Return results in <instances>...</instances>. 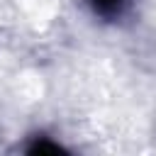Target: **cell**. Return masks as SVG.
<instances>
[{
  "label": "cell",
  "mask_w": 156,
  "mask_h": 156,
  "mask_svg": "<svg viewBox=\"0 0 156 156\" xmlns=\"http://www.w3.org/2000/svg\"><path fill=\"white\" fill-rule=\"evenodd\" d=\"M29 151H32V154H44V151H49V154H58L61 146H58V144H51V141H37Z\"/></svg>",
  "instance_id": "7a4b0ae2"
},
{
  "label": "cell",
  "mask_w": 156,
  "mask_h": 156,
  "mask_svg": "<svg viewBox=\"0 0 156 156\" xmlns=\"http://www.w3.org/2000/svg\"><path fill=\"white\" fill-rule=\"evenodd\" d=\"M90 2H93V7H95L98 12H102V15H115V12L122 7L124 0H90Z\"/></svg>",
  "instance_id": "6da1fadb"
}]
</instances>
